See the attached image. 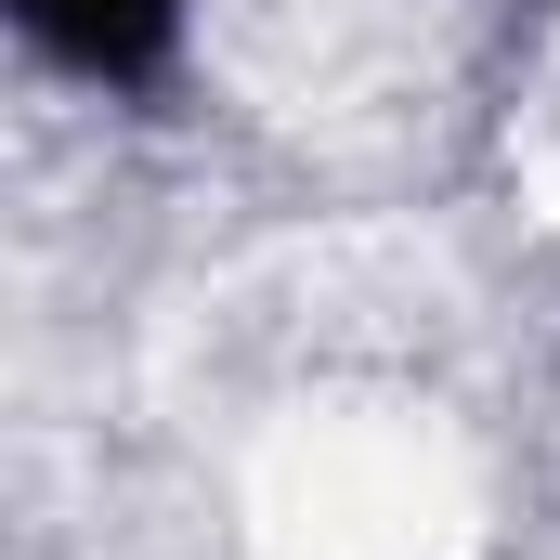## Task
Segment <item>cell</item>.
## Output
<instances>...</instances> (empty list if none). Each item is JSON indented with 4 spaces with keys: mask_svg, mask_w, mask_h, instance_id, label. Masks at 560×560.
<instances>
[{
    "mask_svg": "<svg viewBox=\"0 0 560 560\" xmlns=\"http://www.w3.org/2000/svg\"><path fill=\"white\" fill-rule=\"evenodd\" d=\"M482 535V482L418 405H300L248 456L261 560H456Z\"/></svg>",
    "mask_w": 560,
    "mask_h": 560,
    "instance_id": "obj_1",
    "label": "cell"
}]
</instances>
